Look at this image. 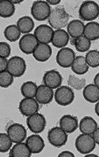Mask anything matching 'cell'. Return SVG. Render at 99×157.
Segmentation results:
<instances>
[{"label":"cell","instance_id":"8d00e7d4","mask_svg":"<svg viewBox=\"0 0 99 157\" xmlns=\"http://www.w3.org/2000/svg\"><path fill=\"white\" fill-rule=\"evenodd\" d=\"M75 155L70 151H63L58 155V157H75Z\"/></svg>","mask_w":99,"mask_h":157},{"label":"cell","instance_id":"3957f363","mask_svg":"<svg viewBox=\"0 0 99 157\" xmlns=\"http://www.w3.org/2000/svg\"><path fill=\"white\" fill-rule=\"evenodd\" d=\"M96 143L92 135L82 134L79 135L75 140L76 150L83 155L92 153L95 148Z\"/></svg>","mask_w":99,"mask_h":157},{"label":"cell","instance_id":"52a82bcc","mask_svg":"<svg viewBox=\"0 0 99 157\" xmlns=\"http://www.w3.org/2000/svg\"><path fill=\"white\" fill-rule=\"evenodd\" d=\"M27 69L26 62L20 56H14L8 60L7 71L15 77H20Z\"/></svg>","mask_w":99,"mask_h":157},{"label":"cell","instance_id":"6da1fadb","mask_svg":"<svg viewBox=\"0 0 99 157\" xmlns=\"http://www.w3.org/2000/svg\"><path fill=\"white\" fill-rule=\"evenodd\" d=\"M70 15L62 7H56L51 10L48 18V22L54 29H63L68 24Z\"/></svg>","mask_w":99,"mask_h":157},{"label":"cell","instance_id":"484cf974","mask_svg":"<svg viewBox=\"0 0 99 157\" xmlns=\"http://www.w3.org/2000/svg\"><path fill=\"white\" fill-rule=\"evenodd\" d=\"M83 36L90 41H96L99 39V23L89 22L85 25Z\"/></svg>","mask_w":99,"mask_h":157},{"label":"cell","instance_id":"8992f818","mask_svg":"<svg viewBox=\"0 0 99 157\" xmlns=\"http://www.w3.org/2000/svg\"><path fill=\"white\" fill-rule=\"evenodd\" d=\"M47 140L51 145L56 148L66 144L68 141V134L60 127H54L47 133Z\"/></svg>","mask_w":99,"mask_h":157},{"label":"cell","instance_id":"7a4b0ae2","mask_svg":"<svg viewBox=\"0 0 99 157\" xmlns=\"http://www.w3.org/2000/svg\"><path fill=\"white\" fill-rule=\"evenodd\" d=\"M78 13L82 21L92 22L99 17V5L94 1H85L82 3Z\"/></svg>","mask_w":99,"mask_h":157},{"label":"cell","instance_id":"7c38bea8","mask_svg":"<svg viewBox=\"0 0 99 157\" xmlns=\"http://www.w3.org/2000/svg\"><path fill=\"white\" fill-rule=\"evenodd\" d=\"M18 109L22 115L28 117L38 113L39 105L34 98H25L20 102Z\"/></svg>","mask_w":99,"mask_h":157},{"label":"cell","instance_id":"ab89813d","mask_svg":"<svg viewBox=\"0 0 99 157\" xmlns=\"http://www.w3.org/2000/svg\"><path fill=\"white\" fill-rule=\"evenodd\" d=\"M94 84H95L99 88V73L97 74L94 79Z\"/></svg>","mask_w":99,"mask_h":157},{"label":"cell","instance_id":"4316f807","mask_svg":"<svg viewBox=\"0 0 99 157\" xmlns=\"http://www.w3.org/2000/svg\"><path fill=\"white\" fill-rule=\"evenodd\" d=\"M15 12V5L10 0H1L0 1V16L2 18L12 17Z\"/></svg>","mask_w":99,"mask_h":157},{"label":"cell","instance_id":"f1b7e54d","mask_svg":"<svg viewBox=\"0 0 99 157\" xmlns=\"http://www.w3.org/2000/svg\"><path fill=\"white\" fill-rule=\"evenodd\" d=\"M73 43L76 48V50L79 52L84 53L90 50L91 47V41L89 40L83 35L78 37L76 39H73Z\"/></svg>","mask_w":99,"mask_h":157},{"label":"cell","instance_id":"ba28073f","mask_svg":"<svg viewBox=\"0 0 99 157\" xmlns=\"http://www.w3.org/2000/svg\"><path fill=\"white\" fill-rule=\"evenodd\" d=\"M26 123L29 130L35 134L43 132L46 126V118L42 114L39 113L28 117Z\"/></svg>","mask_w":99,"mask_h":157},{"label":"cell","instance_id":"ffe728a7","mask_svg":"<svg viewBox=\"0 0 99 157\" xmlns=\"http://www.w3.org/2000/svg\"><path fill=\"white\" fill-rule=\"evenodd\" d=\"M97 127L98 124L97 122L90 116L84 117L81 119L79 124V129L82 134L92 135Z\"/></svg>","mask_w":99,"mask_h":157},{"label":"cell","instance_id":"83f0119b","mask_svg":"<svg viewBox=\"0 0 99 157\" xmlns=\"http://www.w3.org/2000/svg\"><path fill=\"white\" fill-rule=\"evenodd\" d=\"M4 36L9 42H16L20 38L21 32L16 25H9L5 29Z\"/></svg>","mask_w":99,"mask_h":157},{"label":"cell","instance_id":"74e56055","mask_svg":"<svg viewBox=\"0 0 99 157\" xmlns=\"http://www.w3.org/2000/svg\"><path fill=\"white\" fill-rule=\"evenodd\" d=\"M92 136L96 143V144L99 145V127H97V129L92 134Z\"/></svg>","mask_w":99,"mask_h":157},{"label":"cell","instance_id":"2e32d148","mask_svg":"<svg viewBox=\"0 0 99 157\" xmlns=\"http://www.w3.org/2000/svg\"><path fill=\"white\" fill-rule=\"evenodd\" d=\"M59 127L67 134L73 133L78 127V118L72 115H64L59 120Z\"/></svg>","mask_w":99,"mask_h":157},{"label":"cell","instance_id":"44dd1931","mask_svg":"<svg viewBox=\"0 0 99 157\" xmlns=\"http://www.w3.org/2000/svg\"><path fill=\"white\" fill-rule=\"evenodd\" d=\"M85 25L80 20L75 19L70 21L67 25V32L73 39H76L83 35Z\"/></svg>","mask_w":99,"mask_h":157},{"label":"cell","instance_id":"e0dca14e","mask_svg":"<svg viewBox=\"0 0 99 157\" xmlns=\"http://www.w3.org/2000/svg\"><path fill=\"white\" fill-rule=\"evenodd\" d=\"M25 143L32 153L34 154L40 153L45 147V143L42 137L37 134L28 136Z\"/></svg>","mask_w":99,"mask_h":157},{"label":"cell","instance_id":"5b68a950","mask_svg":"<svg viewBox=\"0 0 99 157\" xmlns=\"http://www.w3.org/2000/svg\"><path fill=\"white\" fill-rule=\"evenodd\" d=\"M54 99L59 105L66 106L72 104L74 101V91L70 86H60L55 91Z\"/></svg>","mask_w":99,"mask_h":157},{"label":"cell","instance_id":"b9f144b4","mask_svg":"<svg viewBox=\"0 0 99 157\" xmlns=\"http://www.w3.org/2000/svg\"><path fill=\"white\" fill-rule=\"evenodd\" d=\"M10 1L14 4V5H17L20 4L24 2V0H10Z\"/></svg>","mask_w":99,"mask_h":157},{"label":"cell","instance_id":"9a60e30c","mask_svg":"<svg viewBox=\"0 0 99 157\" xmlns=\"http://www.w3.org/2000/svg\"><path fill=\"white\" fill-rule=\"evenodd\" d=\"M54 98V91L51 88L44 84L38 86L35 95V99L37 102L42 105L50 103Z\"/></svg>","mask_w":99,"mask_h":157},{"label":"cell","instance_id":"f35d334b","mask_svg":"<svg viewBox=\"0 0 99 157\" xmlns=\"http://www.w3.org/2000/svg\"><path fill=\"white\" fill-rule=\"evenodd\" d=\"M46 2L50 5H57L61 3V0H47Z\"/></svg>","mask_w":99,"mask_h":157},{"label":"cell","instance_id":"e575fe53","mask_svg":"<svg viewBox=\"0 0 99 157\" xmlns=\"http://www.w3.org/2000/svg\"><path fill=\"white\" fill-rule=\"evenodd\" d=\"M11 54V47L8 43H0V56L8 58Z\"/></svg>","mask_w":99,"mask_h":157},{"label":"cell","instance_id":"d590c367","mask_svg":"<svg viewBox=\"0 0 99 157\" xmlns=\"http://www.w3.org/2000/svg\"><path fill=\"white\" fill-rule=\"evenodd\" d=\"M8 61L6 58L0 56V72L7 71Z\"/></svg>","mask_w":99,"mask_h":157},{"label":"cell","instance_id":"1f68e13d","mask_svg":"<svg viewBox=\"0 0 99 157\" xmlns=\"http://www.w3.org/2000/svg\"><path fill=\"white\" fill-rule=\"evenodd\" d=\"M86 61L89 67L97 68L99 67V51L93 50L89 51L85 56Z\"/></svg>","mask_w":99,"mask_h":157},{"label":"cell","instance_id":"cb8c5ba5","mask_svg":"<svg viewBox=\"0 0 99 157\" xmlns=\"http://www.w3.org/2000/svg\"><path fill=\"white\" fill-rule=\"evenodd\" d=\"M16 25L21 33L27 34H30V33L34 30L35 23L31 17L24 16L18 20Z\"/></svg>","mask_w":99,"mask_h":157},{"label":"cell","instance_id":"60d3db41","mask_svg":"<svg viewBox=\"0 0 99 157\" xmlns=\"http://www.w3.org/2000/svg\"><path fill=\"white\" fill-rule=\"evenodd\" d=\"M95 112L96 115L99 117V101L97 102L95 106Z\"/></svg>","mask_w":99,"mask_h":157},{"label":"cell","instance_id":"8fae6325","mask_svg":"<svg viewBox=\"0 0 99 157\" xmlns=\"http://www.w3.org/2000/svg\"><path fill=\"white\" fill-rule=\"evenodd\" d=\"M7 134L14 143L23 142L27 136L25 127L18 123H14L9 125L7 129Z\"/></svg>","mask_w":99,"mask_h":157},{"label":"cell","instance_id":"7bdbcfd3","mask_svg":"<svg viewBox=\"0 0 99 157\" xmlns=\"http://www.w3.org/2000/svg\"></svg>","mask_w":99,"mask_h":157},{"label":"cell","instance_id":"30bf717a","mask_svg":"<svg viewBox=\"0 0 99 157\" xmlns=\"http://www.w3.org/2000/svg\"><path fill=\"white\" fill-rule=\"evenodd\" d=\"M38 44L34 34H27L20 39L18 45L22 53L26 55H31L33 54Z\"/></svg>","mask_w":99,"mask_h":157},{"label":"cell","instance_id":"836d02e7","mask_svg":"<svg viewBox=\"0 0 99 157\" xmlns=\"http://www.w3.org/2000/svg\"><path fill=\"white\" fill-rule=\"evenodd\" d=\"M13 77H14L8 71L0 72V86L3 88L9 87L13 82Z\"/></svg>","mask_w":99,"mask_h":157},{"label":"cell","instance_id":"9c48e42d","mask_svg":"<svg viewBox=\"0 0 99 157\" xmlns=\"http://www.w3.org/2000/svg\"><path fill=\"white\" fill-rule=\"evenodd\" d=\"M75 58V53L72 49L65 47L57 52L56 60L59 66L63 68H69L72 67Z\"/></svg>","mask_w":99,"mask_h":157},{"label":"cell","instance_id":"4fadbf2b","mask_svg":"<svg viewBox=\"0 0 99 157\" xmlns=\"http://www.w3.org/2000/svg\"><path fill=\"white\" fill-rule=\"evenodd\" d=\"M54 32L50 25L41 24L35 28L34 34L39 43L48 44L52 41Z\"/></svg>","mask_w":99,"mask_h":157},{"label":"cell","instance_id":"ac0fdd59","mask_svg":"<svg viewBox=\"0 0 99 157\" xmlns=\"http://www.w3.org/2000/svg\"><path fill=\"white\" fill-rule=\"evenodd\" d=\"M53 50L51 46L47 44L39 43L33 53V56L39 62L47 61L52 56Z\"/></svg>","mask_w":99,"mask_h":157},{"label":"cell","instance_id":"603a6c76","mask_svg":"<svg viewBox=\"0 0 99 157\" xmlns=\"http://www.w3.org/2000/svg\"><path fill=\"white\" fill-rule=\"evenodd\" d=\"M32 152L28 148L26 143H16L9 151V157H31Z\"/></svg>","mask_w":99,"mask_h":157},{"label":"cell","instance_id":"f546056e","mask_svg":"<svg viewBox=\"0 0 99 157\" xmlns=\"http://www.w3.org/2000/svg\"><path fill=\"white\" fill-rule=\"evenodd\" d=\"M38 86L33 81H27L21 87V93L25 98H34L35 97Z\"/></svg>","mask_w":99,"mask_h":157},{"label":"cell","instance_id":"5bb4252c","mask_svg":"<svg viewBox=\"0 0 99 157\" xmlns=\"http://www.w3.org/2000/svg\"><path fill=\"white\" fill-rule=\"evenodd\" d=\"M44 84L51 89H57L63 82V77L61 74L56 70L47 71L43 76Z\"/></svg>","mask_w":99,"mask_h":157},{"label":"cell","instance_id":"d6986e66","mask_svg":"<svg viewBox=\"0 0 99 157\" xmlns=\"http://www.w3.org/2000/svg\"><path fill=\"white\" fill-rule=\"evenodd\" d=\"M70 37L68 32L64 29H57L54 32L51 43L56 48H63L68 45Z\"/></svg>","mask_w":99,"mask_h":157},{"label":"cell","instance_id":"277c9868","mask_svg":"<svg viewBox=\"0 0 99 157\" xmlns=\"http://www.w3.org/2000/svg\"><path fill=\"white\" fill-rule=\"evenodd\" d=\"M51 12L50 5L46 1L34 2L31 9V15L37 21H44L48 19Z\"/></svg>","mask_w":99,"mask_h":157},{"label":"cell","instance_id":"7402d4cb","mask_svg":"<svg viewBox=\"0 0 99 157\" xmlns=\"http://www.w3.org/2000/svg\"><path fill=\"white\" fill-rule=\"evenodd\" d=\"M84 99L91 103H97L99 101V88L94 84L86 86L83 91Z\"/></svg>","mask_w":99,"mask_h":157},{"label":"cell","instance_id":"4dcf8cb0","mask_svg":"<svg viewBox=\"0 0 99 157\" xmlns=\"http://www.w3.org/2000/svg\"><path fill=\"white\" fill-rule=\"evenodd\" d=\"M68 84L75 90H82L86 86L85 78H79L73 75H70L68 80Z\"/></svg>","mask_w":99,"mask_h":157},{"label":"cell","instance_id":"d4e9b609","mask_svg":"<svg viewBox=\"0 0 99 157\" xmlns=\"http://www.w3.org/2000/svg\"><path fill=\"white\" fill-rule=\"evenodd\" d=\"M71 67L72 71L77 75H83L88 72L89 69L85 57L83 56H76Z\"/></svg>","mask_w":99,"mask_h":157},{"label":"cell","instance_id":"d6a6232c","mask_svg":"<svg viewBox=\"0 0 99 157\" xmlns=\"http://www.w3.org/2000/svg\"><path fill=\"white\" fill-rule=\"evenodd\" d=\"M13 141L8 134H0V152L6 153L12 148Z\"/></svg>","mask_w":99,"mask_h":157}]
</instances>
